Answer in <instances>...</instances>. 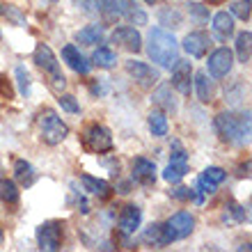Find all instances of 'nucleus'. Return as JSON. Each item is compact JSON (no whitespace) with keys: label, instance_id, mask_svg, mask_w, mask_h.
Here are the masks:
<instances>
[{"label":"nucleus","instance_id":"obj_1","mask_svg":"<svg viewBox=\"0 0 252 252\" xmlns=\"http://www.w3.org/2000/svg\"><path fill=\"white\" fill-rule=\"evenodd\" d=\"M147 53L163 69H172L174 62L179 60V44L174 39L172 32H167L165 28H152L147 37Z\"/></svg>","mask_w":252,"mask_h":252},{"label":"nucleus","instance_id":"obj_2","mask_svg":"<svg viewBox=\"0 0 252 252\" xmlns=\"http://www.w3.org/2000/svg\"><path fill=\"white\" fill-rule=\"evenodd\" d=\"M222 142L229 145H248L250 142V113L234 117L232 113H220L213 122Z\"/></svg>","mask_w":252,"mask_h":252},{"label":"nucleus","instance_id":"obj_3","mask_svg":"<svg viewBox=\"0 0 252 252\" xmlns=\"http://www.w3.org/2000/svg\"><path fill=\"white\" fill-rule=\"evenodd\" d=\"M37 126H39V138L44 145L48 147H55L60 145L62 140L69 135V126L58 117L55 110L46 108V110H41L39 117H37Z\"/></svg>","mask_w":252,"mask_h":252},{"label":"nucleus","instance_id":"obj_4","mask_svg":"<svg viewBox=\"0 0 252 252\" xmlns=\"http://www.w3.org/2000/svg\"><path fill=\"white\" fill-rule=\"evenodd\" d=\"M34 64L39 66L41 71L46 73V78H48V85L53 87L55 92H62L66 85V78H64V73H62L60 69V62L55 60V55L53 51L46 46V44H39V46L34 48Z\"/></svg>","mask_w":252,"mask_h":252},{"label":"nucleus","instance_id":"obj_5","mask_svg":"<svg viewBox=\"0 0 252 252\" xmlns=\"http://www.w3.org/2000/svg\"><path fill=\"white\" fill-rule=\"evenodd\" d=\"M80 142H83V147H85L90 154H106L115 147L110 131L101 124L85 126V131H83V135H80Z\"/></svg>","mask_w":252,"mask_h":252},{"label":"nucleus","instance_id":"obj_6","mask_svg":"<svg viewBox=\"0 0 252 252\" xmlns=\"http://www.w3.org/2000/svg\"><path fill=\"white\" fill-rule=\"evenodd\" d=\"M62 236H64V225L58 220H46L37 227V246L39 250L55 252L62 248Z\"/></svg>","mask_w":252,"mask_h":252},{"label":"nucleus","instance_id":"obj_7","mask_svg":"<svg viewBox=\"0 0 252 252\" xmlns=\"http://www.w3.org/2000/svg\"><path fill=\"white\" fill-rule=\"evenodd\" d=\"M165 229H167V234H170L172 241L188 239V236L195 232V218H192L188 211H179L165 222Z\"/></svg>","mask_w":252,"mask_h":252},{"label":"nucleus","instance_id":"obj_8","mask_svg":"<svg viewBox=\"0 0 252 252\" xmlns=\"http://www.w3.org/2000/svg\"><path fill=\"white\" fill-rule=\"evenodd\" d=\"M206 66H209V73H211L213 78H225L227 73L232 71V66H234L232 51H229L227 46L216 48V51L209 55V62H206Z\"/></svg>","mask_w":252,"mask_h":252},{"label":"nucleus","instance_id":"obj_9","mask_svg":"<svg viewBox=\"0 0 252 252\" xmlns=\"http://www.w3.org/2000/svg\"><path fill=\"white\" fill-rule=\"evenodd\" d=\"M126 73H128L140 87H152L160 80V73L156 71L154 66H149L147 62H138V60L126 62Z\"/></svg>","mask_w":252,"mask_h":252},{"label":"nucleus","instance_id":"obj_10","mask_svg":"<svg viewBox=\"0 0 252 252\" xmlns=\"http://www.w3.org/2000/svg\"><path fill=\"white\" fill-rule=\"evenodd\" d=\"M110 39H113V44H117V46L128 51V53H140V51H142V37H140V32L131 26L115 28L113 34H110Z\"/></svg>","mask_w":252,"mask_h":252},{"label":"nucleus","instance_id":"obj_11","mask_svg":"<svg viewBox=\"0 0 252 252\" xmlns=\"http://www.w3.org/2000/svg\"><path fill=\"white\" fill-rule=\"evenodd\" d=\"M131 177L135 184L140 186H154L156 184V163H152L149 158H138L131 160Z\"/></svg>","mask_w":252,"mask_h":252},{"label":"nucleus","instance_id":"obj_12","mask_svg":"<svg viewBox=\"0 0 252 252\" xmlns=\"http://www.w3.org/2000/svg\"><path fill=\"white\" fill-rule=\"evenodd\" d=\"M172 87L179 94L188 96L192 90V66L186 60H177L172 66Z\"/></svg>","mask_w":252,"mask_h":252},{"label":"nucleus","instance_id":"obj_13","mask_svg":"<svg viewBox=\"0 0 252 252\" xmlns=\"http://www.w3.org/2000/svg\"><path fill=\"white\" fill-rule=\"evenodd\" d=\"M209 46H211V37L204 30H195V32L186 34V39H184V51L190 58H204Z\"/></svg>","mask_w":252,"mask_h":252},{"label":"nucleus","instance_id":"obj_14","mask_svg":"<svg viewBox=\"0 0 252 252\" xmlns=\"http://www.w3.org/2000/svg\"><path fill=\"white\" fill-rule=\"evenodd\" d=\"M117 222H120V232L124 234V236H131V234L138 232L140 222H142V209L135 204H126L124 209H122Z\"/></svg>","mask_w":252,"mask_h":252},{"label":"nucleus","instance_id":"obj_15","mask_svg":"<svg viewBox=\"0 0 252 252\" xmlns=\"http://www.w3.org/2000/svg\"><path fill=\"white\" fill-rule=\"evenodd\" d=\"M142 243L149 248H165L172 243V239H170V234H167L163 222H154L142 232Z\"/></svg>","mask_w":252,"mask_h":252},{"label":"nucleus","instance_id":"obj_16","mask_svg":"<svg viewBox=\"0 0 252 252\" xmlns=\"http://www.w3.org/2000/svg\"><path fill=\"white\" fill-rule=\"evenodd\" d=\"M62 60L71 66L76 73H83V76H87V73H90V62L80 55V51L73 46V44H66V46L62 48Z\"/></svg>","mask_w":252,"mask_h":252},{"label":"nucleus","instance_id":"obj_17","mask_svg":"<svg viewBox=\"0 0 252 252\" xmlns=\"http://www.w3.org/2000/svg\"><path fill=\"white\" fill-rule=\"evenodd\" d=\"M120 9L131 26H147V14L135 0H120Z\"/></svg>","mask_w":252,"mask_h":252},{"label":"nucleus","instance_id":"obj_18","mask_svg":"<svg viewBox=\"0 0 252 252\" xmlns=\"http://www.w3.org/2000/svg\"><path fill=\"white\" fill-rule=\"evenodd\" d=\"M19 199H21V192H19L16 181L2 179V177H0V202L5 206H9V209H16V206H19Z\"/></svg>","mask_w":252,"mask_h":252},{"label":"nucleus","instance_id":"obj_19","mask_svg":"<svg viewBox=\"0 0 252 252\" xmlns=\"http://www.w3.org/2000/svg\"><path fill=\"white\" fill-rule=\"evenodd\" d=\"M103 37H106V32H103V26H99V23L85 26L83 30L76 32V41H80L83 46H96L103 41Z\"/></svg>","mask_w":252,"mask_h":252},{"label":"nucleus","instance_id":"obj_20","mask_svg":"<svg viewBox=\"0 0 252 252\" xmlns=\"http://www.w3.org/2000/svg\"><path fill=\"white\" fill-rule=\"evenodd\" d=\"M14 179L19 181L23 188L32 186L34 179H37V172H34V167L23 158H16L14 160Z\"/></svg>","mask_w":252,"mask_h":252},{"label":"nucleus","instance_id":"obj_21","mask_svg":"<svg viewBox=\"0 0 252 252\" xmlns=\"http://www.w3.org/2000/svg\"><path fill=\"white\" fill-rule=\"evenodd\" d=\"M80 181H83L85 190L94 192V195H99L101 199H108L110 195H113L110 184H108V181H103V179H96V177H92V174H80Z\"/></svg>","mask_w":252,"mask_h":252},{"label":"nucleus","instance_id":"obj_22","mask_svg":"<svg viewBox=\"0 0 252 252\" xmlns=\"http://www.w3.org/2000/svg\"><path fill=\"white\" fill-rule=\"evenodd\" d=\"M96 2V9H99L101 19L106 21L108 26L117 23L122 16V9H120V0H94Z\"/></svg>","mask_w":252,"mask_h":252},{"label":"nucleus","instance_id":"obj_23","mask_svg":"<svg viewBox=\"0 0 252 252\" xmlns=\"http://www.w3.org/2000/svg\"><path fill=\"white\" fill-rule=\"evenodd\" d=\"M213 32L218 34V39H227L229 34H234V19L232 14L218 12L213 16Z\"/></svg>","mask_w":252,"mask_h":252},{"label":"nucleus","instance_id":"obj_24","mask_svg":"<svg viewBox=\"0 0 252 252\" xmlns=\"http://www.w3.org/2000/svg\"><path fill=\"white\" fill-rule=\"evenodd\" d=\"M152 101L156 103V106L163 108L165 113H174V110H177V101H174V96H172V90H170V85L158 87V90L154 92Z\"/></svg>","mask_w":252,"mask_h":252},{"label":"nucleus","instance_id":"obj_25","mask_svg":"<svg viewBox=\"0 0 252 252\" xmlns=\"http://www.w3.org/2000/svg\"><path fill=\"white\" fill-rule=\"evenodd\" d=\"M195 90H197V96L202 103H209L213 99V85L209 80V73L206 71H199L195 73Z\"/></svg>","mask_w":252,"mask_h":252},{"label":"nucleus","instance_id":"obj_26","mask_svg":"<svg viewBox=\"0 0 252 252\" xmlns=\"http://www.w3.org/2000/svg\"><path fill=\"white\" fill-rule=\"evenodd\" d=\"M92 62L96 66H101V69H113V66L117 64V53L108 46H99L92 55Z\"/></svg>","mask_w":252,"mask_h":252},{"label":"nucleus","instance_id":"obj_27","mask_svg":"<svg viewBox=\"0 0 252 252\" xmlns=\"http://www.w3.org/2000/svg\"><path fill=\"white\" fill-rule=\"evenodd\" d=\"M149 131H152V135H156V138L167 135V117L163 110H152V113H149Z\"/></svg>","mask_w":252,"mask_h":252},{"label":"nucleus","instance_id":"obj_28","mask_svg":"<svg viewBox=\"0 0 252 252\" xmlns=\"http://www.w3.org/2000/svg\"><path fill=\"white\" fill-rule=\"evenodd\" d=\"M250 46H252V34L250 30H243L236 37V53H239V62L248 64L250 62Z\"/></svg>","mask_w":252,"mask_h":252},{"label":"nucleus","instance_id":"obj_29","mask_svg":"<svg viewBox=\"0 0 252 252\" xmlns=\"http://www.w3.org/2000/svg\"><path fill=\"white\" fill-rule=\"evenodd\" d=\"M188 172V163H170V165L163 170V179L170 181V184H177L186 177Z\"/></svg>","mask_w":252,"mask_h":252},{"label":"nucleus","instance_id":"obj_30","mask_svg":"<svg viewBox=\"0 0 252 252\" xmlns=\"http://www.w3.org/2000/svg\"><path fill=\"white\" fill-rule=\"evenodd\" d=\"M158 19H160V26L179 28V26H181V21H184V16H181V12L172 9V7H165V9H160Z\"/></svg>","mask_w":252,"mask_h":252},{"label":"nucleus","instance_id":"obj_31","mask_svg":"<svg viewBox=\"0 0 252 252\" xmlns=\"http://www.w3.org/2000/svg\"><path fill=\"white\" fill-rule=\"evenodd\" d=\"M188 14H190V19L195 21L197 26L209 23V7L202 5V2H188Z\"/></svg>","mask_w":252,"mask_h":252},{"label":"nucleus","instance_id":"obj_32","mask_svg":"<svg viewBox=\"0 0 252 252\" xmlns=\"http://www.w3.org/2000/svg\"><path fill=\"white\" fill-rule=\"evenodd\" d=\"M16 80H19V92L23 96H30V73L23 64L16 66Z\"/></svg>","mask_w":252,"mask_h":252},{"label":"nucleus","instance_id":"obj_33","mask_svg":"<svg viewBox=\"0 0 252 252\" xmlns=\"http://www.w3.org/2000/svg\"><path fill=\"white\" fill-rule=\"evenodd\" d=\"M60 106H62V110H66V113H71V115H78L80 113V106H78V101L73 99L71 94H62L60 92Z\"/></svg>","mask_w":252,"mask_h":252},{"label":"nucleus","instance_id":"obj_34","mask_svg":"<svg viewBox=\"0 0 252 252\" xmlns=\"http://www.w3.org/2000/svg\"><path fill=\"white\" fill-rule=\"evenodd\" d=\"M204 177L209 181H213V184H222V181L227 179V172L222 170V167H206V170H204Z\"/></svg>","mask_w":252,"mask_h":252},{"label":"nucleus","instance_id":"obj_35","mask_svg":"<svg viewBox=\"0 0 252 252\" xmlns=\"http://www.w3.org/2000/svg\"><path fill=\"white\" fill-rule=\"evenodd\" d=\"M232 14L234 16H239L241 21H248L250 19V0H246V2H234Z\"/></svg>","mask_w":252,"mask_h":252},{"label":"nucleus","instance_id":"obj_36","mask_svg":"<svg viewBox=\"0 0 252 252\" xmlns=\"http://www.w3.org/2000/svg\"><path fill=\"white\" fill-rule=\"evenodd\" d=\"M170 163H188V154L181 149L179 140H174L172 142V156H170Z\"/></svg>","mask_w":252,"mask_h":252},{"label":"nucleus","instance_id":"obj_37","mask_svg":"<svg viewBox=\"0 0 252 252\" xmlns=\"http://www.w3.org/2000/svg\"><path fill=\"white\" fill-rule=\"evenodd\" d=\"M170 197L177 202H188V199H192V190L186 186H177L174 190H170Z\"/></svg>","mask_w":252,"mask_h":252},{"label":"nucleus","instance_id":"obj_38","mask_svg":"<svg viewBox=\"0 0 252 252\" xmlns=\"http://www.w3.org/2000/svg\"><path fill=\"white\" fill-rule=\"evenodd\" d=\"M197 188H199L202 192H204V195H213V192H216V188H218V184L209 181V179L204 177V174H202V177L197 179Z\"/></svg>","mask_w":252,"mask_h":252},{"label":"nucleus","instance_id":"obj_39","mask_svg":"<svg viewBox=\"0 0 252 252\" xmlns=\"http://www.w3.org/2000/svg\"><path fill=\"white\" fill-rule=\"evenodd\" d=\"M0 14H2V16H9V19H14L16 21V23H23V16H21L19 14V9H16V7H0Z\"/></svg>","mask_w":252,"mask_h":252},{"label":"nucleus","instance_id":"obj_40","mask_svg":"<svg viewBox=\"0 0 252 252\" xmlns=\"http://www.w3.org/2000/svg\"><path fill=\"white\" fill-rule=\"evenodd\" d=\"M229 211L234 213V218L239 220V222H243V220L248 218V213H246V209L243 206H239V204H229Z\"/></svg>","mask_w":252,"mask_h":252},{"label":"nucleus","instance_id":"obj_41","mask_svg":"<svg viewBox=\"0 0 252 252\" xmlns=\"http://www.w3.org/2000/svg\"><path fill=\"white\" fill-rule=\"evenodd\" d=\"M73 2H76V7H78V9H83L85 14H92L94 12L92 0H73Z\"/></svg>","mask_w":252,"mask_h":252},{"label":"nucleus","instance_id":"obj_42","mask_svg":"<svg viewBox=\"0 0 252 252\" xmlns=\"http://www.w3.org/2000/svg\"><path fill=\"white\" fill-rule=\"evenodd\" d=\"M239 177H250V160H246V165L239 167Z\"/></svg>","mask_w":252,"mask_h":252},{"label":"nucleus","instance_id":"obj_43","mask_svg":"<svg viewBox=\"0 0 252 252\" xmlns=\"http://www.w3.org/2000/svg\"><path fill=\"white\" fill-rule=\"evenodd\" d=\"M145 2H147V5H154V2H156V0H145Z\"/></svg>","mask_w":252,"mask_h":252},{"label":"nucleus","instance_id":"obj_44","mask_svg":"<svg viewBox=\"0 0 252 252\" xmlns=\"http://www.w3.org/2000/svg\"><path fill=\"white\" fill-rule=\"evenodd\" d=\"M0 177H2V160H0Z\"/></svg>","mask_w":252,"mask_h":252},{"label":"nucleus","instance_id":"obj_45","mask_svg":"<svg viewBox=\"0 0 252 252\" xmlns=\"http://www.w3.org/2000/svg\"><path fill=\"white\" fill-rule=\"evenodd\" d=\"M0 243H2V229H0Z\"/></svg>","mask_w":252,"mask_h":252},{"label":"nucleus","instance_id":"obj_46","mask_svg":"<svg viewBox=\"0 0 252 252\" xmlns=\"http://www.w3.org/2000/svg\"><path fill=\"white\" fill-rule=\"evenodd\" d=\"M51 2H58V0H51Z\"/></svg>","mask_w":252,"mask_h":252}]
</instances>
